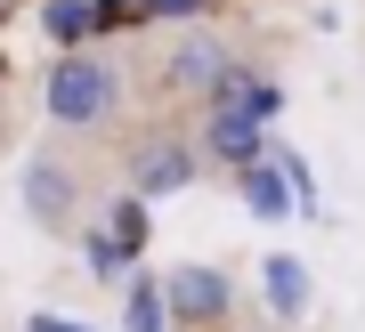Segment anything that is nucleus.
Here are the masks:
<instances>
[{
	"instance_id": "obj_1",
	"label": "nucleus",
	"mask_w": 365,
	"mask_h": 332,
	"mask_svg": "<svg viewBox=\"0 0 365 332\" xmlns=\"http://www.w3.org/2000/svg\"><path fill=\"white\" fill-rule=\"evenodd\" d=\"M41 98H49V122L98 130V122H114V105H122V73L98 49H73V57L49 65V90H41Z\"/></svg>"
},
{
	"instance_id": "obj_2",
	"label": "nucleus",
	"mask_w": 365,
	"mask_h": 332,
	"mask_svg": "<svg viewBox=\"0 0 365 332\" xmlns=\"http://www.w3.org/2000/svg\"><path fill=\"white\" fill-rule=\"evenodd\" d=\"M187 179H195V146H179V138H146V146L130 154V194H138V203L179 194Z\"/></svg>"
},
{
	"instance_id": "obj_3",
	"label": "nucleus",
	"mask_w": 365,
	"mask_h": 332,
	"mask_svg": "<svg viewBox=\"0 0 365 332\" xmlns=\"http://www.w3.org/2000/svg\"><path fill=\"white\" fill-rule=\"evenodd\" d=\"M220 308H227V276H220V268H170V276H163V316L211 324Z\"/></svg>"
},
{
	"instance_id": "obj_4",
	"label": "nucleus",
	"mask_w": 365,
	"mask_h": 332,
	"mask_svg": "<svg viewBox=\"0 0 365 332\" xmlns=\"http://www.w3.org/2000/svg\"><path fill=\"white\" fill-rule=\"evenodd\" d=\"M227 65H235V57H227L211 33H187V41H170V90H187V98H211V90L227 81Z\"/></svg>"
},
{
	"instance_id": "obj_5",
	"label": "nucleus",
	"mask_w": 365,
	"mask_h": 332,
	"mask_svg": "<svg viewBox=\"0 0 365 332\" xmlns=\"http://www.w3.org/2000/svg\"><path fill=\"white\" fill-rule=\"evenodd\" d=\"M25 211L41 219V227H66V219H73V179H66L57 154H41V162L25 170Z\"/></svg>"
},
{
	"instance_id": "obj_6",
	"label": "nucleus",
	"mask_w": 365,
	"mask_h": 332,
	"mask_svg": "<svg viewBox=\"0 0 365 332\" xmlns=\"http://www.w3.org/2000/svg\"><path fill=\"white\" fill-rule=\"evenodd\" d=\"M203 146L211 154H220V162H235V170H252V162H260V122H244V114H211L203 122Z\"/></svg>"
},
{
	"instance_id": "obj_7",
	"label": "nucleus",
	"mask_w": 365,
	"mask_h": 332,
	"mask_svg": "<svg viewBox=\"0 0 365 332\" xmlns=\"http://www.w3.org/2000/svg\"><path fill=\"white\" fill-rule=\"evenodd\" d=\"M41 25H49V41H66V57H73L81 41L98 33V9H90V0H49V16H41Z\"/></svg>"
},
{
	"instance_id": "obj_8",
	"label": "nucleus",
	"mask_w": 365,
	"mask_h": 332,
	"mask_svg": "<svg viewBox=\"0 0 365 332\" xmlns=\"http://www.w3.org/2000/svg\"><path fill=\"white\" fill-rule=\"evenodd\" d=\"M268 308L276 316H300L309 308V268L300 259H268Z\"/></svg>"
},
{
	"instance_id": "obj_9",
	"label": "nucleus",
	"mask_w": 365,
	"mask_h": 332,
	"mask_svg": "<svg viewBox=\"0 0 365 332\" xmlns=\"http://www.w3.org/2000/svg\"><path fill=\"white\" fill-rule=\"evenodd\" d=\"M244 203L260 211V219H284V211H292V194H284V179H276V162H268V154L244 170Z\"/></svg>"
},
{
	"instance_id": "obj_10",
	"label": "nucleus",
	"mask_w": 365,
	"mask_h": 332,
	"mask_svg": "<svg viewBox=\"0 0 365 332\" xmlns=\"http://www.w3.org/2000/svg\"><path fill=\"white\" fill-rule=\"evenodd\" d=\"M268 162H276V179H284V194H292V211H317V170L300 162L292 146H268Z\"/></svg>"
},
{
	"instance_id": "obj_11",
	"label": "nucleus",
	"mask_w": 365,
	"mask_h": 332,
	"mask_svg": "<svg viewBox=\"0 0 365 332\" xmlns=\"http://www.w3.org/2000/svg\"><path fill=\"white\" fill-rule=\"evenodd\" d=\"M163 284H130V332H163Z\"/></svg>"
},
{
	"instance_id": "obj_12",
	"label": "nucleus",
	"mask_w": 365,
	"mask_h": 332,
	"mask_svg": "<svg viewBox=\"0 0 365 332\" xmlns=\"http://www.w3.org/2000/svg\"><path fill=\"white\" fill-rule=\"evenodd\" d=\"M146 16H195V0H146Z\"/></svg>"
},
{
	"instance_id": "obj_13",
	"label": "nucleus",
	"mask_w": 365,
	"mask_h": 332,
	"mask_svg": "<svg viewBox=\"0 0 365 332\" xmlns=\"http://www.w3.org/2000/svg\"><path fill=\"white\" fill-rule=\"evenodd\" d=\"M33 332H90V324H66V316H33Z\"/></svg>"
}]
</instances>
